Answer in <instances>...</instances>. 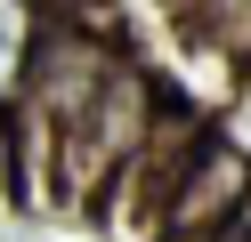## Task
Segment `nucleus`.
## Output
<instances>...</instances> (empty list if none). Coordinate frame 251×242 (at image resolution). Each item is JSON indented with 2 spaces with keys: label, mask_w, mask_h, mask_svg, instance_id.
<instances>
[{
  "label": "nucleus",
  "mask_w": 251,
  "mask_h": 242,
  "mask_svg": "<svg viewBox=\"0 0 251 242\" xmlns=\"http://www.w3.org/2000/svg\"><path fill=\"white\" fill-rule=\"evenodd\" d=\"M170 8H178L186 24H202V32H219V24H227V16H235V0H170Z\"/></svg>",
  "instance_id": "nucleus-2"
},
{
  "label": "nucleus",
  "mask_w": 251,
  "mask_h": 242,
  "mask_svg": "<svg viewBox=\"0 0 251 242\" xmlns=\"http://www.w3.org/2000/svg\"><path fill=\"white\" fill-rule=\"evenodd\" d=\"M41 16H33V0H0V105L8 97H25V73H33V57H41Z\"/></svg>",
  "instance_id": "nucleus-1"
}]
</instances>
